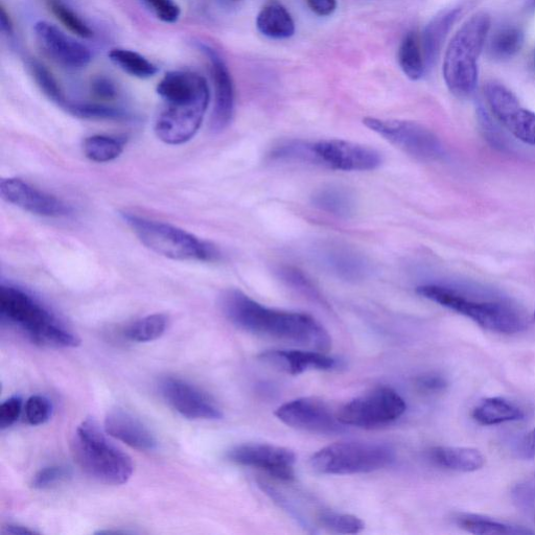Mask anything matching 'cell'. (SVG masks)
I'll return each mask as SVG.
<instances>
[{
    "label": "cell",
    "instance_id": "60d3db41",
    "mask_svg": "<svg viewBox=\"0 0 535 535\" xmlns=\"http://www.w3.org/2000/svg\"><path fill=\"white\" fill-rule=\"evenodd\" d=\"M92 96L102 102H111L118 97V89L114 83L105 77H99L91 83Z\"/></svg>",
    "mask_w": 535,
    "mask_h": 535
},
{
    "label": "cell",
    "instance_id": "7a4b0ae2",
    "mask_svg": "<svg viewBox=\"0 0 535 535\" xmlns=\"http://www.w3.org/2000/svg\"><path fill=\"white\" fill-rule=\"evenodd\" d=\"M157 93L164 104L155 121L156 136L171 146L190 142L211 101L207 81L192 72H170L159 82Z\"/></svg>",
    "mask_w": 535,
    "mask_h": 535
},
{
    "label": "cell",
    "instance_id": "7c38bea8",
    "mask_svg": "<svg viewBox=\"0 0 535 535\" xmlns=\"http://www.w3.org/2000/svg\"><path fill=\"white\" fill-rule=\"evenodd\" d=\"M162 399L178 414L193 421H217L223 412L216 401L188 381L166 377L159 383Z\"/></svg>",
    "mask_w": 535,
    "mask_h": 535
},
{
    "label": "cell",
    "instance_id": "ab89813d",
    "mask_svg": "<svg viewBox=\"0 0 535 535\" xmlns=\"http://www.w3.org/2000/svg\"><path fill=\"white\" fill-rule=\"evenodd\" d=\"M415 387L424 394H436L447 389L448 381L443 376L431 372L416 378Z\"/></svg>",
    "mask_w": 535,
    "mask_h": 535
},
{
    "label": "cell",
    "instance_id": "30bf717a",
    "mask_svg": "<svg viewBox=\"0 0 535 535\" xmlns=\"http://www.w3.org/2000/svg\"><path fill=\"white\" fill-rule=\"evenodd\" d=\"M406 409L407 405L397 391L379 387L343 405L337 416L344 426L375 429L398 421Z\"/></svg>",
    "mask_w": 535,
    "mask_h": 535
},
{
    "label": "cell",
    "instance_id": "484cf974",
    "mask_svg": "<svg viewBox=\"0 0 535 535\" xmlns=\"http://www.w3.org/2000/svg\"><path fill=\"white\" fill-rule=\"evenodd\" d=\"M398 61L403 73L411 81L421 80L426 74L421 37L416 32L411 31L403 38L398 51Z\"/></svg>",
    "mask_w": 535,
    "mask_h": 535
},
{
    "label": "cell",
    "instance_id": "d6986e66",
    "mask_svg": "<svg viewBox=\"0 0 535 535\" xmlns=\"http://www.w3.org/2000/svg\"><path fill=\"white\" fill-rule=\"evenodd\" d=\"M105 431L137 451L150 452L158 446V441L151 430L139 418L121 408L108 412L105 418Z\"/></svg>",
    "mask_w": 535,
    "mask_h": 535
},
{
    "label": "cell",
    "instance_id": "b9f144b4",
    "mask_svg": "<svg viewBox=\"0 0 535 535\" xmlns=\"http://www.w3.org/2000/svg\"><path fill=\"white\" fill-rule=\"evenodd\" d=\"M308 8L317 16L328 17L335 13L337 0H306Z\"/></svg>",
    "mask_w": 535,
    "mask_h": 535
},
{
    "label": "cell",
    "instance_id": "4dcf8cb0",
    "mask_svg": "<svg viewBox=\"0 0 535 535\" xmlns=\"http://www.w3.org/2000/svg\"><path fill=\"white\" fill-rule=\"evenodd\" d=\"M109 58L123 72L135 78L148 79L158 73V67L155 64L143 55L130 50H111Z\"/></svg>",
    "mask_w": 535,
    "mask_h": 535
},
{
    "label": "cell",
    "instance_id": "f6af8a7d",
    "mask_svg": "<svg viewBox=\"0 0 535 535\" xmlns=\"http://www.w3.org/2000/svg\"><path fill=\"white\" fill-rule=\"evenodd\" d=\"M523 450L529 457H535V428L524 439Z\"/></svg>",
    "mask_w": 535,
    "mask_h": 535
},
{
    "label": "cell",
    "instance_id": "ffe728a7",
    "mask_svg": "<svg viewBox=\"0 0 535 535\" xmlns=\"http://www.w3.org/2000/svg\"><path fill=\"white\" fill-rule=\"evenodd\" d=\"M266 365L297 376L309 370H333L338 366L336 359L317 351H267L259 356Z\"/></svg>",
    "mask_w": 535,
    "mask_h": 535
},
{
    "label": "cell",
    "instance_id": "d590c367",
    "mask_svg": "<svg viewBox=\"0 0 535 535\" xmlns=\"http://www.w3.org/2000/svg\"><path fill=\"white\" fill-rule=\"evenodd\" d=\"M53 405L43 395H33L25 405L26 420L31 426H41L50 421Z\"/></svg>",
    "mask_w": 535,
    "mask_h": 535
},
{
    "label": "cell",
    "instance_id": "f546056e",
    "mask_svg": "<svg viewBox=\"0 0 535 535\" xmlns=\"http://www.w3.org/2000/svg\"><path fill=\"white\" fill-rule=\"evenodd\" d=\"M313 203L321 211L339 217L351 216L355 209V201L351 193L335 188V186L318 191L313 196Z\"/></svg>",
    "mask_w": 535,
    "mask_h": 535
},
{
    "label": "cell",
    "instance_id": "7402d4cb",
    "mask_svg": "<svg viewBox=\"0 0 535 535\" xmlns=\"http://www.w3.org/2000/svg\"><path fill=\"white\" fill-rule=\"evenodd\" d=\"M429 456L437 467L460 473L479 471L485 463L483 454L473 448L434 447Z\"/></svg>",
    "mask_w": 535,
    "mask_h": 535
},
{
    "label": "cell",
    "instance_id": "ac0fdd59",
    "mask_svg": "<svg viewBox=\"0 0 535 535\" xmlns=\"http://www.w3.org/2000/svg\"><path fill=\"white\" fill-rule=\"evenodd\" d=\"M200 51L211 62V73L215 89V103L212 114V130H225L234 118L235 85L229 69L220 54L206 44L199 43Z\"/></svg>",
    "mask_w": 535,
    "mask_h": 535
},
{
    "label": "cell",
    "instance_id": "44dd1931",
    "mask_svg": "<svg viewBox=\"0 0 535 535\" xmlns=\"http://www.w3.org/2000/svg\"><path fill=\"white\" fill-rule=\"evenodd\" d=\"M470 4L471 0L445 9L428 23L421 37L427 69L432 68L438 61L455 23L467 11Z\"/></svg>",
    "mask_w": 535,
    "mask_h": 535
},
{
    "label": "cell",
    "instance_id": "83f0119b",
    "mask_svg": "<svg viewBox=\"0 0 535 535\" xmlns=\"http://www.w3.org/2000/svg\"><path fill=\"white\" fill-rule=\"evenodd\" d=\"M126 141L124 138L109 135H92L87 137L83 143L85 156L98 164L118 159L125 150Z\"/></svg>",
    "mask_w": 535,
    "mask_h": 535
},
{
    "label": "cell",
    "instance_id": "ba28073f",
    "mask_svg": "<svg viewBox=\"0 0 535 535\" xmlns=\"http://www.w3.org/2000/svg\"><path fill=\"white\" fill-rule=\"evenodd\" d=\"M277 156L307 160L344 172L372 171L382 165V156L375 149L342 139H330L312 144L290 143L277 148Z\"/></svg>",
    "mask_w": 535,
    "mask_h": 535
},
{
    "label": "cell",
    "instance_id": "c3c4849f",
    "mask_svg": "<svg viewBox=\"0 0 535 535\" xmlns=\"http://www.w3.org/2000/svg\"><path fill=\"white\" fill-rule=\"evenodd\" d=\"M534 61H535V52H534Z\"/></svg>",
    "mask_w": 535,
    "mask_h": 535
},
{
    "label": "cell",
    "instance_id": "d6a6232c",
    "mask_svg": "<svg viewBox=\"0 0 535 535\" xmlns=\"http://www.w3.org/2000/svg\"><path fill=\"white\" fill-rule=\"evenodd\" d=\"M319 521L324 528L340 534H357L365 527L364 522L358 517L338 514L334 511H323L319 516Z\"/></svg>",
    "mask_w": 535,
    "mask_h": 535
},
{
    "label": "cell",
    "instance_id": "8992f818",
    "mask_svg": "<svg viewBox=\"0 0 535 535\" xmlns=\"http://www.w3.org/2000/svg\"><path fill=\"white\" fill-rule=\"evenodd\" d=\"M72 453L79 468L98 482L123 485L132 477L131 457L110 443L91 418L78 426L72 440Z\"/></svg>",
    "mask_w": 535,
    "mask_h": 535
},
{
    "label": "cell",
    "instance_id": "8fae6325",
    "mask_svg": "<svg viewBox=\"0 0 535 535\" xmlns=\"http://www.w3.org/2000/svg\"><path fill=\"white\" fill-rule=\"evenodd\" d=\"M364 125L384 137L393 146L425 161L443 158L445 149L440 139L427 127L409 121L366 118Z\"/></svg>",
    "mask_w": 535,
    "mask_h": 535
},
{
    "label": "cell",
    "instance_id": "9a60e30c",
    "mask_svg": "<svg viewBox=\"0 0 535 535\" xmlns=\"http://www.w3.org/2000/svg\"><path fill=\"white\" fill-rule=\"evenodd\" d=\"M227 458L242 467L264 471L279 480L295 479L296 455L284 447L267 444L241 445L229 450Z\"/></svg>",
    "mask_w": 535,
    "mask_h": 535
},
{
    "label": "cell",
    "instance_id": "7dc6e473",
    "mask_svg": "<svg viewBox=\"0 0 535 535\" xmlns=\"http://www.w3.org/2000/svg\"><path fill=\"white\" fill-rule=\"evenodd\" d=\"M533 318H534V320H535V312H534V314H533Z\"/></svg>",
    "mask_w": 535,
    "mask_h": 535
},
{
    "label": "cell",
    "instance_id": "e575fe53",
    "mask_svg": "<svg viewBox=\"0 0 535 535\" xmlns=\"http://www.w3.org/2000/svg\"><path fill=\"white\" fill-rule=\"evenodd\" d=\"M330 262L336 272L347 278H358L366 271L363 261L348 251L331 254Z\"/></svg>",
    "mask_w": 535,
    "mask_h": 535
},
{
    "label": "cell",
    "instance_id": "6da1fadb",
    "mask_svg": "<svg viewBox=\"0 0 535 535\" xmlns=\"http://www.w3.org/2000/svg\"><path fill=\"white\" fill-rule=\"evenodd\" d=\"M225 317L237 328L255 336L284 341L329 353L332 338L314 317L267 308L239 290H228L220 299Z\"/></svg>",
    "mask_w": 535,
    "mask_h": 535
},
{
    "label": "cell",
    "instance_id": "cb8c5ba5",
    "mask_svg": "<svg viewBox=\"0 0 535 535\" xmlns=\"http://www.w3.org/2000/svg\"><path fill=\"white\" fill-rule=\"evenodd\" d=\"M474 421L482 426H497L523 420L524 411L514 403L502 398H488L473 410Z\"/></svg>",
    "mask_w": 535,
    "mask_h": 535
},
{
    "label": "cell",
    "instance_id": "f35d334b",
    "mask_svg": "<svg viewBox=\"0 0 535 535\" xmlns=\"http://www.w3.org/2000/svg\"><path fill=\"white\" fill-rule=\"evenodd\" d=\"M23 408L22 399L15 395L0 406V429L6 430L12 427L21 415Z\"/></svg>",
    "mask_w": 535,
    "mask_h": 535
},
{
    "label": "cell",
    "instance_id": "52a82bcc",
    "mask_svg": "<svg viewBox=\"0 0 535 535\" xmlns=\"http://www.w3.org/2000/svg\"><path fill=\"white\" fill-rule=\"evenodd\" d=\"M122 218L139 241L162 257L199 262H214L220 257L213 244L172 224L128 212L123 213Z\"/></svg>",
    "mask_w": 535,
    "mask_h": 535
},
{
    "label": "cell",
    "instance_id": "9c48e42d",
    "mask_svg": "<svg viewBox=\"0 0 535 535\" xmlns=\"http://www.w3.org/2000/svg\"><path fill=\"white\" fill-rule=\"evenodd\" d=\"M394 458L388 446L346 441L319 450L310 463L315 472L323 475H356L385 469Z\"/></svg>",
    "mask_w": 535,
    "mask_h": 535
},
{
    "label": "cell",
    "instance_id": "e0dca14e",
    "mask_svg": "<svg viewBox=\"0 0 535 535\" xmlns=\"http://www.w3.org/2000/svg\"><path fill=\"white\" fill-rule=\"evenodd\" d=\"M34 33L40 49L58 65L78 71L90 63L89 49L64 34L52 23L38 21L34 27Z\"/></svg>",
    "mask_w": 535,
    "mask_h": 535
},
{
    "label": "cell",
    "instance_id": "3957f363",
    "mask_svg": "<svg viewBox=\"0 0 535 535\" xmlns=\"http://www.w3.org/2000/svg\"><path fill=\"white\" fill-rule=\"evenodd\" d=\"M0 317L31 342L55 348H74L80 338L31 293L10 285L0 287Z\"/></svg>",
    "mask_w": 535,
    "mask_h": 535
},
{
    "label": "cell",
    "instance_id": "f1b7e54d",
    "mask_svg": "<svg viewBox=\"0 0 535 535\" xmlns=\"http://www.w3.org/2000/svg\"><path fill=\"white\" fill-rule=\"evenodd\" d=\"M169 328V317L165 314H152L128 325L124 336L131 342L146 343L159 339Z\"/></svg>",
    "mask_w": 535,
    "mask_h": 535
},
{
    "label": "cell",
    "instance_id": "836d02e7",
    "mask_svg": "<svg viewBox=\"0 0 535 535\" xmlns=\"http://www.w3.org/2000/svg\"><path fill=\"white\" fill-rule=\"evenodd\" d=\"M49 7L62 25L81 38H91L93 32L86 23L71 9L56 0L49 3Z\"/></svg>",
    "mask_w": 535,
    "mask_h": 535
},
{
    "label": "cell",
    "instance_id": "4316f807",
    "mask_svg": "<svg viewBox=\"0 0 535 535\" xmlns=\"http://www.w3.org/2000/svg\"><path fill=\"white\" fill-rule=\"evenodd\" d=\"M525 34L518 27H504L497 30L488 40V55L494 60L504 61L515 57L523 48Z\"/></svg>",
    "mask_w": 535,
    "mask_h": 535
},
{
    "label": "cell",
    "instance_id": "5bb4252c",
    "mask_svg": "<svg viewBox=\"0 0 535 535\" xmlns=\"http://www.w3.org/2000/svg\"><path fill=\"white\" fill-rule=\"evenodd\" d=\"M285 425L317 434H339L344 431L337 416L328 404L316 398H301L284 404L275 411Z\"/></svg>",
    "mask_w": 535,
    "mask_h": 535
},
{
    "label": "cell",
    "instance_id": "d4e9b609",
    "mask_svg": "<svg viewBox=\"0 0 535 535\" xmlns=\"http://www.w3.org/2000/svg\"><path fill=\"white\" fill-rule=\"evenodd\" d=\"M454 523L464 531L480 535H528L535 531L473 514H456Z\"/></svg>",
    "mask_w": 535,
    "mask_h": 535
},
{
    "label": "cell",
    "instance_id": "bcb514c9",
    "mask_svg": "<svg viewBox=\"0 0 535 535\" xmlns=\"http://www.w3.org/2000/svg\"><path fill=\"white\" fill-rule=\"evenodd\" d=\"M230 2L238 3L241 2V0H230Z\"/></svg>",
    "mask_w": 535,
    "mask_h": 535
},
{
    "label": "cell",
    "instance_id": "1f68e13d",
    "mask_svg": "<svg viewBox=\"0 0 535 535\" xmlns=\"http://www.w3.org/2000/svg\"><path fill=\"white\" fill-rule=\"evenodd\" d=\"M28 66L34 81L43 92V95L67 110L71 102L66 99L59 83L49 69L34 59L28 62Z\"/></svg>",
    "mask_w": 535,
    "mask_h": 535
},
{
    "label": "cell",
    "instance_id": "5b68a950",
    "mask_svg": "<svg viewBox=\"0 0 535 535\" xmlns=\"http://www.w3.org/2000/svg\"><path fill=\"white\" fill-rule=\"evenodd\" d=\"M416 291L435 304L470 318L484 330L501 335H516L527 329L523 313L507 300L476 299L441 285H424Z\"/></svg>",
    "mask_w": 535,
    "mask_h": 535
},
{
    "label": "cell",
    "instance_id": "ee69618b",
    "mask_svg": "<svg viewBox=\"0 0 535 535\" xmlns=\"http://www.w3.org/2000/svg\"><path fill=\"white\" fill-rule=\"evenodd\" d=\"M4 533L6 534H13V535H26V534H37L38 532L34 529H31L26 526H22L19 524H9L5 527Z\"/></svg>",
    "mask_w": 535,
    "mask_h": 535
},
{
    "label": "cell",
    "instance_id": "4fadbf2b",
    "mask_svg": "<svg viewBox=\"0 0 535 535\" xmlns=\"http://www.w3.org/2000/svg\"><path fill=\"white\" fill-rule=\"evenodd\" d=\"M488 107L495 118L521 142L535 146V113L523 108L518 98L504 85L492 82L484 88Z\"/></svg>",
    "mask_w": 535,
    "mask_h": 535
},
{
    "label": "cell",
    "instance_id": "7bdbcfd3",
    "mask_svg": "<svg viewBox=\"0 0 535 535\" xmlns=\"http://www.w3.org/2000/svg\"><path fill=\"white\" fill-rule=\"evenodd\" d=\"M0 28H2V32L8 36L13 35L14 33L13 22L9 14L7 13L4 5L0 7Z\"/></svg>",
    "mask_w": 535,
    "mask_h": 535
},
{
    "label": "cell",
    "instance_id": "8d00e7d4",
    "mask_svg": "<svg viewBox=\"0 0 535 535\" xmlns=\"http://www.w3.org/2000/svg\"><path fill=\"white\" fill-rule=\"evenodd\" d=\"M69 476L71 472L62 465H52V467L44 468L40 470L32 480V486L35 490H48L58 483L63 482Z\"/></svg>",
    "mask_w": 535,
    "mask_h": 535
},
{
    "label": "cell",
    "instance_id": "74e56055",
    "mask_svg": "<svg viewBox=\"0 0 535 535\" xmlns=\"http://www.w3.org/2000/svg\"><path fill=\"white\" fill-rule=\"evenodd\" d=\"M144 2L162 22L175 23L180 17L181 10L174 0H144Z\"/></svg>",
    "mask_w": 535,
    "mask_h": 535
},
{
    "label": "cell",
    "instance_id": "277c9868",
    "mask_svg": "<svg viewBox=\"0 0 535 535\" xmlns=\"http://www.w3.org/2000/svg\"><path fill=\"white\" fill-rule=\"evenodd\" d=\"M492 27V18L478 12L463 23L448 45L443 74L452 95L459 99L473 95L478 83V61Z\"/></svg>",
    "mask_w": 535,
    "mask_h": 535
},
{
    "label": "cell",
    "instance_id": "2e32d148",
    "mask_svg": "<svg viewBox=\"0 0 535 535\" xmlns=\"http://www.w3.org/2000/svg\"><path fill=\"white\" fill-rule=\"evenodd\" d=\"M0 194L8 203L35 216L59 219L73 213V208L61 199L36 189L19 178L3 179L0 183Z\"/></svg>",
    "mask_w": 535,
    "mask_h": 535
},
{
    "label": "cell",
    "instance_id": "603a6c76",
    "mask_svg": "<svg viewBox=\"0 0 535 535\" xmlns=\"http://www.w3.org/2000/svg\"><path fill=\"white\" fill-rule=\"evenodd\" d=\"M259 32L274 40L289 39L295 34V22L287 10L277 0H269L257 17Z\"/></svg>",
    "mask_w": 535,
    "mask_h": 535
}]
</instances>
